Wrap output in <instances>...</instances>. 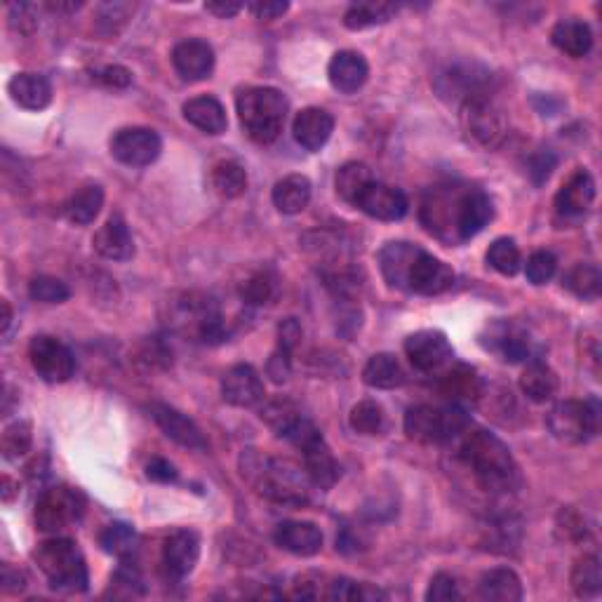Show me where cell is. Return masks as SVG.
Returning a JSON list of instances; mask_svg holds the SVG:
<instances>
[{
  "mask_svg": "<svg viewBox=\"0 0 602 602\" xmlns=\"http://www.w3.org/2000/svg\"><path fill=\"white\" fill-rule=\"evenodd\" d=\"M379 269L386 283L417 294H443L454 285V271L438 257L412 243H389L379 252Z\"/></svg>",
  "mask_w": 602,
  "mask_h": 602,
  "instance_id": "1",
  "label": "cell"
},
{
  "mask_svg": "<svg viewBox=\"0 0 602 602\" xmlns=\"http://www.w3.org/2000/svg\"><path fill=\"white\" fill-rule=\"evenodd\" d=\"M459 457L471 468L473 478H476V483L485 492L508 494L518 490L520 468L515 464L508 445L494 436V433L483 431V428L466 433Z\"/></svg>",
  "mask_w": 602,
  "mask_h": 602,
  "instance_id": "2",
  "label": "cell"
},
{
  "mask_svg": "<svg viewBox=\"0 0 602 602\" xmlns=\"http://www.w3.org/2000/svg\"><path fill=\"white\" fill-rule=\"evenodd\" d=\"M243 476L264 497L278 501V504L301 506L311 497L309 487L313 483L306 468L287 459H271L257 452H247L243 457Z\"/></svg>",
  "mask_w": 602,
  "mask_h": 602,
  "instance_id": "3",
  "label": "cell"
},
{
  "mask_svg": "<svg viewBox=\"0 0 602 602\" xmlns=\"http://www.w3.org/2000/svg\"><path fill=\"white\" fill-rule=\"evenodd\" d=\"M238 118L257 144L276 142L287 118V97L276 88H247L236 99Z\"/></svg>",
  "mask_w": 602,
  "mask_h": 602,
  "instance_id": "4",
  "label": "cell"
},
{
  "mask_svg": "<svg viewBox=\"0 0 602 602\" xmlns=\"http://www.w3.org/2000/svg\"><path fill=\"white\" fill-rule=\"evenodd\" d=\"M36 563L40 567V572L45 574L50 581V586L55 591L62 593H83L88 591L90 584V574H88V565H85L83 553L76 541L71 539H50L43 541L38 546V551L33 553Z\"/></svg>",
  "mask_w": 602,
  "mask_h": 602,
  "instance_id": "5",
  "label": "cell"
},
{
  "mask_svg": "<svg viewBox=\"0 0 602 602\" xmlns=\"http://www.w3.org/2000/svg\"><path fill=\"white\" fill-rule=\"evenodd\" d=\"M468 428V414L459 403L414 405L405 414V433L424 445H438L461 436Z\"/></svg>",
  "mask_w": 602,
  "mask_h": 602,
  "instance_id": "6",
  "label": "cell"
},
{
  "mask_svg": "<svg viewBox=\"0 0 602 602\" xmlns=\"http://www.w3.org/2000/svg\"><path fill=\"white\" fill-rule=\"evenodd\" d=\"M285 440L297 447L304 457V468L309 473L311 483L320 487V490H330L339 480V464L334 459L330 445L325 443V438L320 436V431L313 421L306 417H299L294 424L287 428L283 436Z\"/></svg>",
  "mask_w": 602,
  "mask_h": 602,
  "instance_id": "7",
  "label": "cell"
},
{
  "mask_svg": "<svg viewBox=\"0 0 602 602\" xmlns=\"http://www.w3.org/2000/svg\"><path fill=\"white\" fill-rule=\"evenodd\" d=\"M546 424L553 436L563 443H588L600 428L598 400H563L548 412Z\"/></svg>",
  "mask_w": 602,
  "mask_h": 602,
  "instance_id": "8",
  "label": "cell"
},
{
  "mask_svg": "<svg viewBox=\"0 0 602 602\" xmlns=\"http://www.w3.org/2000/svg\"><path fill=\"white\" fill-rule=\"evenodd\" d=\"M85 513L83 494L73 487H52L40 494L36 504V527L40 532L57 534L78 523Z\"/></svg>",
  "mask_w": 602,
  "mask_h": 602,
  "instance_id": "9",
  "label": "cell"
},
{
  "mask_svg": "<svg viewBox=\"0 0 602 602\" xmlns=\"http://www.w3.org/2000/svg\"><path fill=\"white\" fill-rule=\"evenodd\" d=\"M29 358L38 377L48 384H64L76 372V358L69 346L50 334H38L31 339Z\"/></svg>",
  "mask_w": 602,
  "mask_h": 602,
  "instance_id": "10",
  "label": "cell"
},
{
  "mask_svg": "<svg viewBox=\"0 0 602 602\" xmlns=\"http://www.w3.org/2000/svg\"><path fill=\"white\" fill-rule=\"evenodd\" d=\"M461 120H464L468 135L485 149H497L506 139V116L490 97L473 99V102L461 106Z\"/></svg>",
  "mask_w": 602,
  "mask_h": 602,
  "instance_id": "11",
  "label": "cell"
},
{
  "mask_svg": "<svg viewBox=\"0 0 602 602\" xmlns=\"http://www.w3.org/2000/svg\"><path fill=\"white\" fill-rule=\"evenodd\" d=\"M163 151V139L151 127H123L111 137V156L130 167L156 163Z\"/></svg>",
  "mask_w": 602,
  "mask_h": 602,
  "instance_id": "12",
  "label": "cell"
},
{
  "mask_svg": "<svg viewBox=\"0 0 602 602\" xmlns=\"http://www.w3.org/2000/svg\"><path fill=\"white\" fill-rule=\"evenodd\" d=\"M494 217V205L485 191L468 189L454 196L452 207V229L457 240L476 238Z\"/></svg>",
  "mask_w": 602,
  "mask_h": 602,
  "instance_id": "13",
  "label": "cell"
},
{
  "mask_svg": "<svg viewBox=\"0 0 602 602\" xmlns=\"http://www.w3.org/2000/svg\"><path fill=\"white\" fill-rule=\"evenodd\" d=\"M405 353L407 358H410V363L417 367L419 372L426 374L443 370L454 358L450 339L440 330H419L410 334L405 341Z\"/></svg>",
  "mask_w": 602,
  "mask_h": 602,
  "instance_id": "14",
  "label": "cell"
},
{
  "mask_svg": "<svg viewBox=\"0 0 602 602\" xmlns=\"http://www.w3.org/2000/svg\"><path fill=\"white\" fill-rule=\"evenodd\" d=\"M356 207L360 212H365L367 217L379 219V222H398L407 214V196L396 186L374 182L363 191V196L358 198Z\"/></svg>",
  "mask_w": 602,
  "mask_h": 602,
  "instance_id": "15",
  "label": "cell"
},
{
  "mask_svg": "<svg viewBox=\"0 0 602 602\" xmlns=\"http://www.w3.org/2000/svg\"><path fill=\"white\" fill-rule=\"evenodd\" d=\"M149 412H151L153 421L160 426V431H163L170 440H175L177 445L189 447V450H198V452L207 450V440L203 436V431H200V428L196 426V421L186 417L184 412H179V410H175V407H170L165 403L149 405Z\"/></svg>",
  "mask_w": 602,
  "mask_h": 602,
  "instance_id": "16",
  "label": "cell"
},
{
  "mask_svg": "<svg viewBox=\"0 0 602 602\" xmlns=\"http://www.w3.org/2000/svg\"><path fill=\"white\" fill-rule=\"evenodd\" d=\"M487 71L478 66H452L443 76H438V90L443 97H452L461 102V106L473 102V99L487 97Z\"/></svg>",
  "mask_w": 602,
  "mask_h": 602,
  "instance_id": "17",
  "label": "cell"
},
{
  "mask_svg": "<svg viewBox=\"0 0 602 602\" xmlns=\"http://www.w3.org/2000/svg\"><path fill=\"white\" fill-rule=\"evenodd\" d=\"M172 64L175 71L189 83H198L212 76L214 71V50L207 40L189 38L175 45L172 50Z\"/></svg>",
  "mask_w": 602,
  "mask_h": 602,
  "instance_id": "18",
  "label": "cell"
},
{
  "mask_svg": "<svg viewBox=\"0 0 602 602\" xmlns=\"http://www.w3.org/2000/svg\"><path fill=\"white\" fill-rule=\"evenodd\" d=\"M264 396V381L252 365H236L222 377V398L233 407H254Z\"/></svg>",
  "mask_w": 602,
  "mask_h": 602,
  "instance_id": "19",
  "label": "cell"
},
{
  "mask_svg": "<svg viewBox=\"0 0 602 602\" xmlns=\"http://www.w3.org/2000/svg\"><path fill=\"white\" fill-rule=\"evenodd\" d=\"M487 349L499 353L506 363H530L534 358V339L530 332L515 323H497L490 327V344Z\"/></svg>",
  "mask_w": 602,
  "mask_h": 602,
  "instance_id": "20",
  "label": "cell"
},
{
  "mask_svg": "<svg viewBox=\"0 0 602 602\" xmlns=\"http://www.w3.org/2000/svg\"><path fill=\"white\" fill-rule=\"evenodd\" d=\"M200 558V539L191 530H177L163 546V563L175 579H184L196 570Z\"/></svg>",
  "mask_w": 602,
  "mask_h": 602,
  "instance_id": "21",
  "label": "cell"
},
{
  "mask_svg": "<svg viewBox=\"0 0 602 602\" xmlns=\"http://www.w3.org/2000/svg\"><path fill=\"white\" fill-rule=\"evenodd\" d=\"M273 541L283 548V551L292 555H301V558H311L323 551V532L316 523H306V520H287L280 523Z\"/></svg>",
  "mask_w": 602,
  "mask_h": 602,
  "instance_id": "22",
  "label": "cell"
},
{
  "mask_svg": "<svg viewBox=\"0 0 602 602\" xmlns=\"http://www.w3.org/2000/svg\"><path fill=\"white\" fill-rule=\"evenodd\" d=\"M294 139L299 146H304L306 151H320L330 142L334 132V118L330 111L318 109V106H309L301 109L292 123Z\"/></svg>",
  "mask_w": 602,
  "mask_h": 602,
  "instance_id": "23",
  "label": "cell"
},
{
  "mask_svg": "<svg viewBox=\"0 0 602 602\" xmlns=\"http://www.w3.org/2000/svg\"><path fill=\"white\" fill-rule=\"evenodd\" d=\"M327 76H330L334 90L344 92V95H353V92H358L367 83L370 66H367V59L360 52L341 50L330 59Z\"/></svg>",
  "mask_w": 602,
  "mask_h": 602,
  "instance_id": "24",
  "label": "cell"
},
{
  "mask_svg": "<svg viewBox=\"0 0 602 602\" xmlns=\"http://www.w3.org/2000/svg\"><path fill=\"white\" fill-rule=\"evenodd\" d=\"M92 245H95L99 257L109 259V262H127V259L135 257V238H132L120 214H113L109 222L95 233Z\"/></svg>",
  "mask_w": 602,
  "mask_h": 602,
  "instance_id": "25",
  "label": "cell"
},
{
  "mask_svg": "<svg viewBox=\"0 0 602 602\" xmlns=\"http://www.w3.org/2000/svg\"><path fill=\"white\" fill-rule=\"evenodd\" d=\"M595 200V179L591 172L577 170L555 196V207L563 217H584Z\"/></svg>",
  "mask_w": 602,
  "mask_h": 602,
  "instance_id": "26",
  "label": "cell"
},
{
  "mask_svg": "<svg viewBox=\"0 0 602 602\" xmlns=\"http://www.w3.org/2000/svg\"><path fill=\"white\" fill-rule=\"evenodd\" d=\"M8 92L12 102L22 106L26 111H43L48 109L52 102L50 80L40 76V73H29V71L17 73V76L10 78Z\"/></svg>",
  "mask_w": 602,
  "mask_h": 602,
  "instance_id": "27",
  "label": "cell"
},
{
  "mask_svg": "<svg viewBox=\"0 0 602 602\" xmlns=\"http://www.w3.org/2000/svg\"><path fill=\"white\" fill-rule=\"evenodd\" d=\"M182 111L184 118L189 120L193 127H198L200 132H205V135L217 137L229 127V116H226L222 102L210 95L189 99V102L182 106Z\"/></svg>",
  "mask_w": 602,
  "mask_h": 602,
  "instance_id": "28",
  "label": "cell"
},
{
  "mask_svg": "<svg viewBox=\"0 0 602 602\" xmlns=\"http://www.w3.org/2000/svg\"><path fill=\"white\" fill-rule=\"evenodd\" d=\"M553 45L560 52H565L567 57H586L593 50V31L586 22H581L577 17L563 19L553 26L551 31Z\"/></svg>",
  "mask_w": 602,
  "mask_h": 602,
  "instance_id": "29",
  "label": "cell"
},
{
  "mask_svg": "<svg viewBox=\"0 0 602 602\" xmlns=\"http://www.w3.org/2000/svg\"><path fill=\"white\" fill-rule=\"evenodd\" d=\"M478 595L490 602H518L523 600V581L508 567H497L480 577Z\"/></svg>",
  "mask_w": 602,
  "mask_h": 602,
  "instance_id": "30",
  "label": "cell"
},
{
  "mask_svg": "<svg viewBox=\"0 0 602 602\" xmlns=\"http://www.w3.org/2000/svg\"><path fill=\"white\" fill-rule=\"evenodd\" d=\"M520 391L532 403H548L558 393V374L541 360H530L520 374Z\"/></svg>",
  "mask_w": 602,
  "mask_h": 602,
  "instance_id": "31",
  "label": "cell"
},
{
  "mask_svg": "<svg viewBox=\"0 0 602 602\" xmlns=\"http://www.w3.org/2000/svg\"><path fill=\"white\" fill-rule=\"evenodd\" d=\"M273 205L283 214H299L311 203V182L304 175H287L273 186Z\"/></svg>",
  "mask_w": 602,
  "mask_h": 602,
  "instance_id": "32",
  "label": "cell"
},
{
  "mask_svg": "<svg viewBox=\"0 0 602 602\" xmlns=\"http://www.w3.org/2000/svg\"><path fill=\"white\" fill-rule=\"evenodd\" d=\"M363 379L370 389H379V391H391L398 389V386L405 384V372L400 367L398 358L391 356V353H377L367 360L365 370H363Z\"/></svg>",
  "mask_w": 602,
  "mask_h": 602,
  "instance_id": "33",
  "label": "cell"
},
{
  "mask_svg": "<svg viewBox=\"0 0 602 602\" xmlns=\"http://www.w3.org/2000/svg\"><path fill=\"white\" fill-rule=\"evenodd\" d=\"M104 207V189L99 184H85L73 193L66 203V219L76 226H88L95 222Z\"/></svg>",
  "mask_w": 602,
  "mask_h": 602,
  "instance_id": "34",
  "label": "cell"
},
{
  "mask_svg": "<svg viewBox=\"0 0 602 602\" xmlns=\"http://www.w3.org/2000/svg\"><path fill=\"white\" fill-rule=\"evenodd\" d=\"M396 3H377V0H367V3H353L344 15V26L351 31H363L370 26H379L391 22L396 17Z\"/></svg>",
  "mask_w": 602,
  "mask_h": 602,
  "instance_id": "35",
  "label": "cell"
},
{
  "mask_svg": "<svg viewBox=\"0 0 602 602\" xmlns=\"http://www.w3.org/2000/svg\"><path fill=\"white\" fill-rule=\"evenodd\" d=\"M374 182V175L370 170V165L358 163V160H353V163H346L339 167L337 172V193L341 200H346V203L356 207L358 198L363 196V191Z\"/></svg>",
  "mask_w": 602,
  "mask_h": 602,
  "instance_id": "36",
  "label": "cell"
},
{
  "mask_svg": "<svg viewBox=\"0 0 602 602\" xmlns=\"http://www.w3.org/2000/svg\"><path fill=\"white\" fill-rule=\"evenodd\" d=\"M440 389H443L445 396L450 398V403H461V400H476L480 396L483 384H480V377L476 374V370H471V367L466 365H459L445 374Z\"/></svg>",
  "mask_w": 602,
  "mask_h": 602,
  "instance_id": "37",
  "label": "cell"
},
{
  "mask_svg": "<svg viewBox=\"0 0 602 602\" xmlns=\"http://www.w3.org/2000/svg\"><path fill=\"white\" fill-rule=\"evenodd\" d=\"M572 588L579 598H595L602 591V567L600 558L593 553L581 555L572 567Z\"/></svg>",
  "mask_w": 602,
  "mask_h": 602,
  "instance_id": "38",
  "label": "cell"
},
{
  "mask_svg": "<svg viewBox=\"0 0 602 602\" xmlns=\"http://www.w3.org/2000/svg\"><path fill=\"white\" fill-rule=\"evenodd\" d=\"M212 186L219 196L240 198L247 191V172L236 160H219L212 167Z\"/></svg>",
  "mask_w": 602,
  "mask_h": 602,
  "instance_id": "39",
  "label": "cell"
},
{
  "mask_svg": "<svg viewBox=\"0 0 602 602\" xmlns=\"http://www.w3.org/2000/svg\"><path fill=\"white\" fill-rule=\"evenodd\" d=\"M563 285L574 294V297H579L584 301L598 299L600 297V287H602L600 269L595 264L572 266V269L565 273Z\"/></svg>",
  "mask_w": 602,
  "mask_h": 602,
  "instance_id": "40",
  "label": "cell"
},
{
  "mask_svg": "<svg viewBox=\"0 0 602 602\" xmlns=\"http://www.w3.org/2000/svg\"><path fill=\"white\" fill-rule=\"evenodd\" d=\"M99 544L106 553L116 555L120 560H127L132 553L137 551V532L135 527L127 523H111L104 527V532L99 534Z\"/></svg>",
  "mask_w": 602,
  "mask_h": 602,
  "instance_id": "41",
  "label": "cell"
},
{
  "mask_svg": "<svg viewBox=\"0 0 602 602\" xmlns=\"http://www.w3.org/2000/svg\"><path fill=\"white\" fill-rule=\"evenodd\" d=\"M351 428L360 436H381L386 431V412L374 400H363L351 410Z\"/></svg>",
  "mask_w": 602,
  "mask_h": 602,
  "instance_id": "42",
  "label": "cell"
},
{
  "mask_svg": "<svg viewBox=\"0 0 602 602\" xmlns=\"http://www.w3.org/2000/svg\"><path fill=\"white\" fill-rule=\"evenodd\" d=\"M487 264L501 276H515L523 266V257H520L518 245L513 238H497L487 250Z\"/></svg>",
  "mask_w": 602,
  "mask_h": 602,
  "instance_id": "43",
  "label": "cell"
},
{
  "mask_svg": "<svg viewBox=\"0 0 602 602\" xmlns=\"http://www.w3.org/2000/svg\"><path fill=\"white\" fill-rule=\"evenodd\" d=\"M276 276L271 271H257L240 285V297L247 306H266L276 297Z\"/></svg>",
  "mask_w": 602,
  "mask_h": 602,
  "instance_id": "44",
  "label": "cell"
},
{
  "mask_svg": "<svg viewBox=\"0 0 602 602\" xmlns=\"http://www.w3.org/2000/svg\"><path fill=\"white\" fill-rule=\"evenodd\" d=\"M31 443H33V433L29 421H15V424L5 426L3 440H0V450H3V457L8 461H19L29 454Z\"/></svg>",
  "mask_w": 602,
  "mask_h": 602,
  "instance_id": "45",
  "label": "cell"
},
{
  "mask_svg": "<svg viewBox=\"0 0 602 602\" xmlns=\"http://www.w3.org/2000/svg\"><path fill=\"white\" fill-rule=\"evenodd\" d=\"M299 417H304V414H301L299 407L287 398H273L262 407V421H266L280 438L285 436L287 428H290Z\"/></svg>",
  "mask_w": 602,
  "mask_h": 602,
  "instance_id": "46",
  "label": "cell"
},
{
  "mask_svg": "<svg viewBox=\"0 0 602 602\" xmlns=\"http://www.w3.org/2000/svg\"><path fill=\"white\" fill-rule=\"evenodd\" d=\"M29 294L33 301H40V304H64V301L71 297L66 283L52 276L33 278L29 285Z\"/></svg>",
  "mask_w": 602,
  "mask_h": 602,
  "instance_id": "47",
  "label": "cell"
},
{
  "mask_svg": "<svg viewBox=\"0 0 602 602\" xmlns=\"http://www.w3.org/2000/svg\"><path fill=\"white\" fill-rule=\"evenodd\" d=\"M555 271H558V259L548 250L532 252L525 264V276L532 285H546L555 276Z\"/></svg>",
  "mask_w": 602,
  "mask_h": 602,
  "instance_id": "48",
  "label": "cell"
},
{
  "mask_svg": "<svg viewBox=\"0 0 602 602\" xmlns=\"http://www.w3.org/2000/svg\"><path fill=\"white\" fill-rule=\"evenodd\" d=\"M377 595H381V593L379 591L377 593H370L363 584H358V581L346 579V577L334 579L332 584H330V591H327V598H330V600H339V602L370 600V598H377Z\"/></svg>",
  "mask_w": 602,
  "mask_h": 602,
  "instance_id": "49",
  "label": "cell"
},
{
  "mask_svg": "<svg viewBox=\"0 0 602 602\" xmlns=\"http://www.w3.org/2000/svg\"><path fill=\"white\" fill-rule=\"evenodd\" d=\"M426 600H433V602L461 600V591H459L457 579H454L452 574H447V572H438L436 577L431 579V584H428Z\"/></svg>",
  "mask_w": 602,
  "mask_h": 602,
  "instance_id": "50",
  "label": "cell"
},
{
  "mask_svg": "<svg viewBox=\"0 0 602 602\" xmlns=\"http://www.w3.org/2000/svg\"><path fill=\"white\" fill-rule=\"evenodd\" d=\"M266 374H269L273 384H285L292 374V353L278 346V349L271 353L269 363H266Z\"/></svg>",
  "mask_w": 602,
  "mask_h": 602,
  "instance_id": "51",
  "label": "cell"
},
{
  "mask_svg": "<svg viewBox=\"0 0 602 602\" xmlns=\"http://www.w3.org/2000/svg\"><path fill=\"white\" fill-rule=\"evenodd\" d=\"M95 78H97V83H102L104 88H111V90H125V88H130V83H132V73L127 71L125 66H118V64L104 66L102 71L95 73Z\"/></svg>",
  "mask_w": 602,
  "mask_h": 602,
  "instance_id": "52",
  "label": "cell"
},
{
  "mask_svg": "<svg viewBox=\"0 0 602 602\" xmlns=\"http://www.w3.org/2000/svg\"><path fill=\"white\" fill-rule=\"evenodd\" d=\"M301 337H304V330H301L297 318H287L278 325V346L280 349L294 353V349L301 344Z\"/></svg>",
  "mask_w": 602,
  "mask_h": 602,
  "instance_id": "53",
  "label": "cell"
},
{
  "mask_svg": "<svg viewBox=\"0 0 602 602\" xmlns=\"http://www.w3.org/2000/svg\"><path fill=\"white\" fill-rule=\"evenodd\" d=\"M33 12V5H26V3H12L8 8V19H10V26L12 29L22 31V33H29L38 26L36 17L31 15Z\"/></svg>",
  "mask_w": 602,
  "mask_h": 602,
  "instance_id": "54",
  "label": "cell"
},
{
  "mask_svg": "<svg viewBox=\"0 0 602 602\" xmlns=\"http://www.w3.org/2000/svg\"><path fill=\"white\" fill-rule=\"evenodd\" d=\"M558 160H555V156L551 151H539L534 153L532 160H530V177L534 184H544L548 177H551L553 167Z\"/></svg>",
  "mask_w": 602,
  "mask_h": 602,
  "instance_id": "55",
  "label": "cell"
},
{
  "mask_svg": "<svg viewBox=\"0 0 602 602\" xmlns=\"http://www.w3.org/2000/svg\"><path fill=\"white\" fill-rule=\"evenodd\" d=\"M146 476H149L151 480H156V483H175L179 473H177V468L170 464V461L156 457L146 464Z\"/></svg>",
  "mask_w": 602,
  "mask_h": 602,
  "instance_id": "56",
  "label": "cell"
},
{
  "mask_svg": "<svg viewBox=\"0 0 602 602\" xmlns=\"http://www.w3.org/2000/svg\"><path fill=\"white\" fill-rule=\"evenodd\" d=\"M247 10L257 19H278L290 10V5H287L285 0H262V3H250Z\"/></svg>",
  "mask_w": 602,
  "mask_h": 602,
  "instance_id": "57",
  "label": "cell"
},
{
  "mask_svg": "<svg viewBox=\"0 0 602 602\" xmlns=\"http://www.w3.org/2000/svg\"><path fill=\"white\" fill-rule=\"evenodd\" d=\"M341 320H337V330L341 334H346V337H353L360 330V325H363V313L356 306H351L349 311H344L339 316Z\"/></svg>",
  "mask_w": 602,
  "mask_h": 602,
  "instance_id": "58",
  "label": "cell"
},
{
  "mask_svg": "<svg viewBox=\"0 0 602 602\" xmlns=\"http://www.w3.org/2000/svg\"><path fill=\"white\" fill-rule=\"evenodd\" d=\"M243 8L245 5L236 3V0H212V3H205V10L212 12V15H217L219 19L236 17Z\"/></svg>",
  "mask_w": 602,
  "mask_h": 602,
  "instance_id": "59",
  "label": "cell"
},
{
  "mask_svg": "<svg viewBox=\"0 0 602 602\" xmlns=\"http://www.w3.org/2000/svg\"><path fill=\"white\" fill-rule=\"evenodd\" d=\"M26 588V577L24 572L15 570V567L5 563L3 565V591L8 593H22Z\"/></svg>",
  "mask_w": 602,
  "mask_h": 602,
  "instance_id": "60",
  "label": "cell"
},
{
  "mask_svg": "<svg viewBox=\"0 0 602 602\" xmlns=\"http://www.w3.org/2000/svg\"><path fill=\"white\" fill-rule=\"evenodd\" d=\"M0 311H3V316H0V332H3V337H8L10 327H12V309H10L8 299L0 301Z\"/></svg>",
  "mask_w": 602,
  "mask_h": 602,
  "instance_id": "61",
  "label": "cell"
},
{
  "mask_svg": "<svg viewBox=\"0 0 602 602\" xmlns=\"http://www.w3.org/2000/svg\"><path fill=\"white\" fill-rule=\"evenodd\" d=\"M80 5L83 3H50L48 8L57 12H73V10H80Z\"/></svg>",
  "mask_w": 602,
  "mask_h": 602,
  "instance_id": "62",
  "label": "cell"
},
{
  "mask_svg": "<svg viewBox=\"0 0 602 602\" xmlns=\"http://www.w3.org/2000/svg\"><path fill=\"white\" fill-rule=\"evenodd\" d=\"M12 490H15V483H12V480L5 476L3 478V501H5V504H10V501H12Z\"/></svg>",
  "mask_w": 602,
  "mask_h": 602,
  "instance_id": "63",
  "label": "cell"
}]
</instances>
